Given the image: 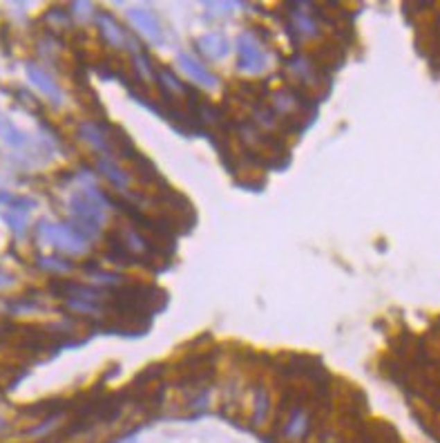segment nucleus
<instances>
[{
    "mask_svg": "<svg viewBox=\"0 0 440 443\" xmlns=\"http://www.w3.org/2000/svg\"><path fill=\"white\" fill-rule=\"evenodd\" d=\"M109 199L92 186L78 190L69 197V213H72V224L83 237H94L101 231L105 222V208Z\"/></svg>",
    "mask_w": 440,
    "mask_h": 443,
    "instance_id": "f257e3e1",
    "label": "nucleus"
},
{
    "mask_svg": "<svg viewBox=\"0 0 440 443\" xmlns=\"http://www.w3.org/2000/svg\"><path fill=\"white\" fill-rule=\"evenodd\" d=\"M36 231H38V237L43 240V244H52L58 251H63V253L83 256L87 251V237H83L69 224H49V222H41Z\"/></svg>",
    "mask_w": 440,
    "mask_h": 443,
    "instance_id": "f03ea898",
    "label": "nucleus"
},
{
    "mask_svg": "<svg viewBox=\"0 0 440 443\" xmlns=\"http://www.w3.org/2000/svg\"><path fill=\"white\" fill-rule=\"evenodd\" d=\"M237 54H239L237 67L242 69V72L259 74L268 65V54H266V49L262 47V40H259L257 34L251 32V29H246V32L239 34V38H237Z\"/></svg>",
    "mask_w": 440,
    "mask_h": 443,
    "instance_id": "7ed1b4c3",
    "label": "nucleus"
},
{
    "mask_svg": "<svg viewBox=\"0 0 440 443\" xmlns=\"http://www.w3.org/2000/svg\"><path fill=\"white\" fill-rule=\"evenodd\" d=\"M49 289L54 291L58 298H65V300H83V302H94L103 298V291L101 289H94V287H83L78 285V282H67V280H54Z\"/></svg>",
    "mask_w": 440,
    "mask_h": 443,
    "instance_id": "20e7f679",
    "label": "nucleus"
},
{
    "mask_svg": "<svg viewBox=\"0 0 440 443\" xmlns=\"http://www.w3.org/2000/svg\"><path fill=\"white\" fill-rule=\"evenodd\" d=\"M25 74H27L29 81H32V85L41 90V92H43L45 97L52 99L56 106L63 103V90L58 87L56 81H54L52 76H49L41 65H36V63H25Z\"/></svg>",
    "mask_w": 440,
    "mask_h": 443,
    "instance_id": "39448f33",
    "label": "nucleus"
},
{
    "mask_svg": "<svg viewBox=\"0 0 440 443\" xmlns=\"http://www.w3.org/2000/svg\"><path fill=\"white\" fill-rule=\"evenodd\" d=\"M127 18L132 20L139 32H141L150 43H155V45L164 43V29L159 25V20L152 12H148V9H130Z\"/></svg>",
    "mask_w": 440,
    "mask_h": 443,
    "instance_id": "423d86ee",
    "label": "nucleus"
},
{
    "mask_svg": "<svg viewBox=\"0 0 440 443\" xmlns=\"http://www.w3.org/2000/svg\"><path fill=\"white\" fill-rule=\"evenodd\" d=\"M177 60H179V65H182L184 72L190 78H193V81H197L199 85H204L208 90L217 87V76L210 72V69L204 63H199V60H195L193 56H188V54H179Z\"/></svg>",
    "mask_w": 440,
    "mask_h": 443,
    "instance_id": "0eeeda50",
    "label": "nucleus"
},
{
    "mask_svg": "<svg viewBox=\"0 0 440 443\" xmlns=\"http://www.w3.org/2000/svg\"><path fill=\"white\" fill-rule=\"evenodd\" d=\"M199 52L210 60H219V58L228 56L231 45H228V38L224 34L215 32V34H206V36L199 38Z\"/></svg>",
    "mask_w": 440,
    "mask_h": 443,
    "instance_id": "6e6552de",
    "label": "nucleus"
},
{
    "mask_svg": "<svg viewBox=\"0 0 440 443\" xmlns=\"http://www.w3.org/2000/svg\"><path fill=\"white\" fill-rule=\"evenodd\" d=\"M0 139L12 150H23L29 146V135L23 133V130L5 115H0Z\"/></svg>",
    "mask_w": 440,
    "mask_h": 443,
    "instance_id": "1a4fd4ad",
    "label": "nucleus"
},
{
    "mask_svg": "<svg viewBox=\"0 0 440 443\" xmlns=\"http://www.w3.org/2000/svg\"><path fill=\"white\" fill-rule=\"evenodd\" d=\"M96 23H98V29H101V34L103 38L107 40L109 45H114V47H123L125 45V32L121 27H118L116 20L109 16V14H96Z\"/></svg>",
    "mask_w": 440,
    "mask_h": 443,
    "instance_id": "9d476101",
    "label": "nucleus"
},
{
    "mask_svg": "<svg viewBox=\"0 0 440 443\" xmlns=\"http://www.w3.org/2000/svg\"><path fill=\"white\" fill-rule=\"evenodd\" d=\"M98 170H101V173L112 181L114 188L125 190L130 186V175L125 173V170L118 168V164L109 155H103L101 159H98Z\"/></svg>",
    "mask_w": 440,
    "mask_h": 443,
    "instance_id": "9b49d317",
    "label": "nucleus"
},
{
    "mask_svg": "<svg viewBox=\"0 0 440 443\" xmlns=\"http://www.w3.org/2000/svg\"><path fill=\"white\" fill-rule=\"evenodd\" d=\"M288 69L297 76V78H302L304 83L308 85H315L322 81V76H319V69L315 67V63H311V60H306L302 56H297V58H291V63H288Z\"/></svg>",
    "mask_w": 440,
    "mask_h": 443,
    "instance_id": "f8f14e48",
    "label": "nucleus"
},
{
    "mask_svg": "<svg viewBox=\"0 0 440 443\" xmlns=\"http://www.w3.org/2000/svg\"><path fill=\"white\" fill-rule=\"evenodd\" d=\"M308 430V415L304 408H295L291 412V417H288V423H286V437L288 439H299L304 437V432Z\"/></svg>",
    "mask_w": 440,
    "mask_h": 443,
    "instance_id": "ddd939ff",
    "label": "nucleus"
},
{
    "mask_svg": "<svg viewBox=\"0 0 440 443\" xmlns=\"http://www.w3.org/2000/svg\"><path fill=\"white\" fill-rule=\"evenodd\" d=\"M293 27L297 29V32H302L304 36H317L319 29H317V23L308 16L306 12H299V9H293Z\"/></svg>",
    "mask_w": 440,
    "mask_h": 443,
    "instance_id": "4468645a",
    "label": "nucleus"
},
{
    "mask_svg": "<svg viewBox=\"0 0 440 443\" xmlns=\"http://www.w3.org/2000/svg\"><path fill=\"white\" fill-rule=\"evenodd\" d=\"M5 222L18 237L25 235V231H27V213H25V210H12V208H9L5 213Z\"/></svg>",
    "mask_w": 440,
    "mask_h": 443,
    "instance_id": "2eb2a0df",
    "label": "nucleus"
},
{
    "mask_svg": "<svg viewBox=\"0 0 440 443\" xmlns=\"http://www.w3.org/2000/svg\"><path fill=\"white\" fill-rule=\"evenodd\" d=\"M268 408H271V396H268L266 387L259 385L257 387V399H255V423H257V426L266 421Z\"/></svg>",
    "mask_w": 440,
    "mask_h": 443,
    "instance_id": "dca6fc26",
    "label": "nucleus"
},
{
    "mask_svg": "<svg viewBox=\"0 0 440 443\" xmlns=\"http://www.w3.org/2000/svg\"><path fill=\"white\" fill-rule=\"evenodd\" d=\"M38 267L45 271H52V274H67V271H72V262H67L63 258H41L38 260Z\"/></svg>",
    "mask_w": 440,
    "mask_h": 443,
    "instance_id": "f3484780",
    "label": "nucleus"
},
{
    "mask_svg": "<svg viewBox=\"0 0 440 443\" xmlns=\"http://www.w3.org/2000/svg\"><path fill=\"white\" fill-rule=\"evenodd\" d=\"M94 282H101V285H123V278L121 276H116V274H103V271H98L96 269V274L92 276Z\"/></svg>",
    "mask_w": 440,
    "mask_h": 443,
    "instance_id": "a211bd4d",
    "label": "nucleus"
},
{
    "mask_svg": "<svg viewBox=\"0 0 440 443\" xmlns=\"http://www.w3.org/2000/svg\"><path fill=\"white\" fill-rule=\"evenodd\" d=\"M92 14H94V9L89 3H74V16L78 20H87Z\"/></svg>",
    "mask_w": 440,
    "mask_h": 443,
    "instance_id": "6ab92c4d",
    "label": "nucleus"
},
{
    "mask_svg": "<svg viewBox=\"0 0 440 443\" xmlns=\"http://www.w3.org/2000/svg\"><path fill=\"white\" fill-rule=\"evenodd\" d=\"M12 199H14V195H9V193H5V190H0V204H12Z\"/></svg>",
    "mask_w": 440,
    "mask_h": 443,
    "instance_id": "aec40b11",
    "label": "nucleus"
},
{
    "mask_svg": "<svg viewBox=\"0 0 440 443\" xmlns=\"http://www.w3.org/2000/svg\"><path fill=\"white\" fill-rule=\"evenodd\" d=\"M3 426H5V421H3V419H0V428H3Z\"/></svg>",
    "mask_w": 440,
    "mask_h": 443,
    "instance_id": "412c9836",
    "label": "nucleus"
}]
</instances>
